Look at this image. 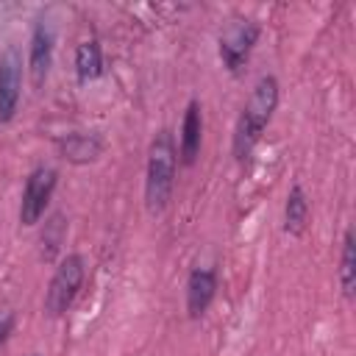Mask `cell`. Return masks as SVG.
<instances>
[{
  "instance_id": "cell-1",
  "label": "cell",
  "mask_w": 356,
  "mask_h": 356,
  "mask_svg": "<svg viewBox=\"0 0 356 356\" xmlns=\"http://www.w3.org/2000/svg\"><path fill=\"white\" fill-rule=\"evenodd\" d=\"M275 106H278V81L273 75H261L256 81L239 120H236V128H234V156H236V161H245L250 156V150L261 139Z\"/></svg>"
},
{
  "instance_id": "cell-2",
  "label": "cell",
  "mask_w": 356,
  "mask_h": 356,
  "mask_svg": "<svg viewBox=\"0 0 356 356\" xmlns=\"http://www.w3.org/2000/svg\"><path fill=\"white\" fill-rule=\"evenodd\" d=\"M175 167H178V147L167 128H161L147 150V170H145V206L150 214H161L172 197L175 186Z\"/></svg>"
},
{
  "instance_id": "cell-3",
  "label": "cell",
  "mask_w": 356,
  "mask_h": 356,
  "mask_svg": "<svg viewBox=\"0 0 356 356\" xmlns=\"http://www.w3.org/2000/svg\"><path fill=\"white\" fill-rule=\"evenodd\" d=\"M83 275H86V264H83V256L81 253H70V256H64L58 261V267L53 270V278L47 284V292H44V312L50 317L67 314V309L78 298V289L83 284Z\"/></svg>"
},
{
  "instance_id": "cell-4",
  "label": "cell",
  "mask_w": 356,
  "mask_h": 356,
  "mask_svg": "<svg viewBox=\"0 0 356 356\" xmlns=\"http://www.w3.org/2000/svg\"><path fill=\"white\" fill-rule=\"evenodd\" d=\"M56 170L53 167H36L28 181H25V189H22V200H19V222L22 225H36L53 197V189H56Z\"/></svg>"
},
{
  "instance_id": "cell-5",
  "label": "cell",
  "mask_w": 356,
  "mask_h": 356,
  "mask_svg": "<svg viewBox=\"0 0 356 356\" xmlns=\"http://www.w3.org/2000/svg\"><path fill=\"white\" fill-rule=\"evenodd\" d=\"M259 39V25L253 19H234L220 36V58L231 72H239Z\"/></svg>"
},
{
  "instance_id": "cell-6",
  "label": "cell",
  "mask_w": 356,
  "mask_h": 356,
  "mask_svg": "<svg viewBox=\"0 0 356 356\" xmlns=\"http://www.w3.org/2000/svg\"><path fill=\"white\" fill-rule=\"evenodd\" d=\"M22 89V56L17 47H8L0 56V122H11L19 106Z\"/></svg>"
},
{
  "instance_id": "cell-7",
  "label": "cell",
  "mask_w": 356,
  "mask_h": 356,
  "mask_svg": "<svg viewBox=\"0 0 356 356\" xmlns=\"http://www.w3.org/2000/svg\"><path fill=\"white\" fill-rule=\"evenodd\" d=\"M217 295V273L211 267H195L186 278V312L192 320L203 317Z\"/></svg>"
},
{
  "instance_id": "cell-8",
  "label": "cell",
  "mask_w": 356,
  "mask_h": 356,
  "mask_svg": "<svg viewBox=\"0 0 356 356\" xmlns=\"http://www.w3.org/2000/svg\"><path fill=\"white\" fill-rule=\"evenodd\" d=\"M53 28L42 19L36 22L33 33H31V53H28V67H31V78L36 86H42V81L47 78V70L53 64Z\"/></svg>"
},
{
  "instance_id": "cell-9",
  "label": "cell",
  "mask_w": 356,
  "mask_h": 356,
  "mask_svg": "<svg viewBox=\"0 0 356 356\" xmlns=\"http://www.w3.org/2000/svg\"><path fill=\"white\" fill-rule=\"evenodd\" d=\"M200 139H203V114H200V103L189 100L186 111H184V122H181V136H178V156L181 161L189 167L195 164L197 153H200Z\"/></svg>"
},
{
  "instance_id": "cell-10",
  "label": "cell",
  "mask_w": 356,
  "mask_h": 356,
  "mask_svg": "<svg viewBox=\"0 0 356 356\" xmlns=\"http://www.w3.org/2000/svg\"><path fill=\"white\" fill-rule=\"evenodd\" d=\"M103 153V139L97 134H70L61 139V156L72 164H86L95 161Z\"/></svg>"
},
{
  "instance_id": "cell-11",
  "label": "cell",
  "mask_w": 356,
  "mask_h": 356,
  "mask_svg": "<svg viewBox=\"0 0 356 356\" xmlns=\"http://www.w3.org/2000/svg\"><path fill=\"white\" fill-rule=\"evenodd\" d=\"M306 222H309V197H306L303 186L295 184V186L289 189V195H286V206H284V228H286V234L300 236L303 228H306Z\"/></svg>"
},
{
  "instance_id": "cell-12",
  "label": "cell",
  "mask_w": 356,
  "mask_h": 356,
  "mask_svg": "<svg viewBox=\"0 0 356 356\" xmlns=\"http://www.w3.org/2000/svg\"><path fill=\"white\" fill-rule=\"evenodd\" d=\"M75 72H78L81 83L95 81L103 72V50H100V44L95 39L78 44V50H75Z\"/></svg>"
},
{
  "instance_id": "cell-13",
  "label": "cell",
  "mask_w": 356,
  "mask_h": 356,
  "mask_svg": "<svg viewBox=\"0 0 356 356\" xmlns=\"http://www.w3.org/2000/svg\"><path fill=\"white\" fill-rule=\"evenodd\" d=\"M339 289L342 295L350 300L353 289H356V242H353V231H345L342 239V256H339Z\"/></svg>"
},
{
  "instance_id": "cell-14",
  "label": "cell",
  "mask_w": 356,
  "mask_h": 356,
  "mask_svg": "<svg viewBox=\"0 0 356 356\" xmlns=\"http://www.w3.org/2000/svg\"><path fill=\"white\" fill-rule=\"evenodd\" d=\"M61 239H64V217L61 214H53L50 222L44 225V234H42V245H47V250L42 256L44 259H53V253L61 245Z\"/></svg>"
},
{
  "instance_id": "cell-15",
  "label": "cell",
  "mask_w": 356,
  "mask_h": 356,
  "mask_svg": "<svg viewBox=\"0 0 356 356\" xmlns=\"http://www.w3.org/2000/svg\"><path fill=\"white\" fill-rule=\"evenodd\" d=\"M11 331H14V312L11 309H0V345L8 339Z\"/></svg>"
},
{
  "instance_id": "cell-16",
  "label": "cell",
  "mask_w": 356,
  "mask_h": 356,
  "mask_svg": "<svg viewBox=\"0 0 356 356\" xmlns=\"http://www.w3.org/2000/svg\"><path fill=\"white\" fill-rule=\"evenodd\" d=\"M31 356H39V353H31Z\"/></svg>"
}]
</instances>
